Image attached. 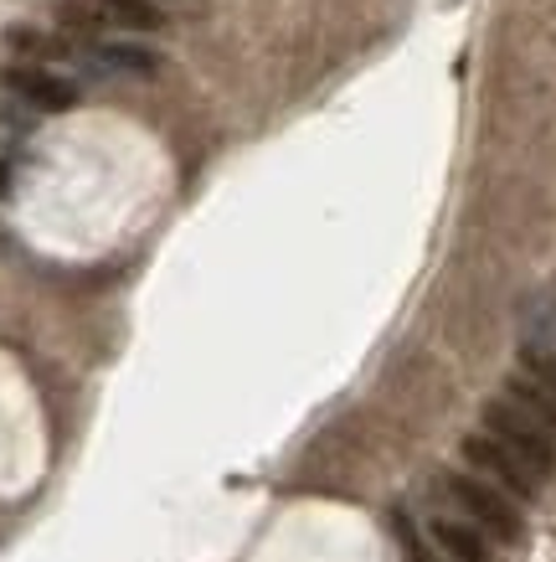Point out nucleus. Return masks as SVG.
Listing matches in <instances>:
<instances>
[{"instance_id":"423d86ee","label":"nucleus","mask_w":556,"mask_h":562,"mask_svg":"<svg viewBox=\"0 0 556 562\" xmlns=\"http://www.w3.org/2000/svg\"><path fill=\"white\" fill-rule=\"evenodd\" d=\"M506 397H510V403H515V408H525V413H531V418H536V424H541V428H546V434H552V439H556V397H552V392H546V387H541V382H531V376H525V372H515V376H510V382H506Z\"/></svg>"},{"instance_id":"f257e3e1","label":"nucleus","mask_w":556,"mask_h":562,"mask_svg":"<svg viewBox=\"0 0 556 562\" xmlns=\"http://www.w3.org/2000/svg\"><path fill=\"white\" fill-rule=\"evenodd\" d=\"M485 434L495 443H506L510 454H515L536 480L556 475V439L525 408H515L510 397H489L485 403Z\"/></svg>"},{"instance_id":"0eeeda50","label":"nucleus","mask_w":556,"mask_h":562,"mask_svg":"<svg viewBox=\"0 0 556 562\" xmlns=\"http://www.w3.org/2000/svg\"><path fill=\"white\" fill-rule=\"evenodd\" d=\"M103 16H114L118 26H135V32H150L160 26V5L155 0H99Z\"/></svg>"},{"instance_id":"7ed1b4c3","label":"nucleus","mask_w":556,"mask_h":562,"mask_svg":"<svg viewBox=\"0 0 556 562\" xmlns=\"http://www.w3.org/2000/svg\"><path fill=\"white\" fill-rule=\"evenodd\" d=\"M464 460H469V470H479V475L495 485V491H506V495H515V501H536V491H541V480L525 470L515 454H510L506 443H495L489 434H469L464 439V449H458Z\"/></svg>"},{"instance_id":"9d476101","label":"nucleus","mask_w":556,"mask_h":562,"mask_svg":"<svg viewBox=\"0 0 556 562\" xmlns=\"http://www.w3.org/2000/svg\"><path fill=\"white\" fill-rule=\"evenodd\" d=\"M397 527H402V542H407V562H439L428 547L418 542V537H412V527H407V521H397Z\"/></svg>"},{"instance_id":"20e7f679","label":"nucleus","mask_w":556,"mask_h":562,"mask_svg":"<svg viewBox=\"0 0 556 562\" xmlns=\"http://www.w3.org/2000/svg\"><path fill=\"white\" fill-rule=\"evenodd\" d=\"M0 83L11 88L16 99H26L32 109H42V114H63V109L78 103V88H72L68 78L47 72V68H5L0 72Z\"/></svg>"},{"instance_id":"f03ea898","label":"nucleus","mask_w":556,"mask_h":562,"mask_svg":"<svg viewBox=\"0 0 556 562\" xmlns=\"http://www.w3.org/2000/svg\"><path fill=\"white\" fill-rule=\"evenodd\" d=\"M439 491L454 501L458 512H469V521H479L489 537H500V542H521L525 537L521 512H515V506H510V495L495 491L489 480H479V475H439Z\"/></svg>"},{"instance_id":"6e6552de","label":"nucleus","mask_w":556,"mask_h":562,"mask_svg":"<svg viewBox=\"0 0 556 562\" xmlns=\"http://www.w3.org/2000/svg\"><path fill=\"white\" fill-rule=\"evenodd\" d=\"M521 372L556 397V357L546 351V346H521Z\"/></svg>"},{"instance_id":"1a4fd4ad","label":"nucleus","mask_w":556,"mask_h":562,"mask_svg":"<svg viewBox=\"0 0 556 562\" xmlns=\"http://www.w3.org/2000/svg\"><path fill=\"white\" fill-rule=\"evenodd\" d=\"M103 63H109V68L155 72V57H150V52H135V47H103Z\"/></svg>"},{"instance_id":"39448f33","label":"nucleus","mask_w":556,"mask_h":562,"mask_svg":"<svg viewBox=\"0 0 556 562\" xmlns=\"http://www.w3.org/2000/svg\"><path fill=\"white\" fill-rule=\"evenodd\" d=\"M433 542H439L454 562H489V542H485V537H479L474 527H464V521H449V516H439V521H433Z\"/></svg>"}]
</instances>
